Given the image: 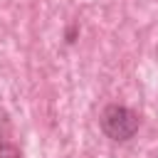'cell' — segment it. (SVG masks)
<instances>
[{"label":"cell","mask_w":158,"mask_h":158,"mask_svg":"<svg viewBox=\"0 0 158 158\" xmlns=\"http://www.w3.org/2000/svg\"><path fill=\"white\" fill-rule=\"evenodd\" d=\"M99 126L104 131L106 138L116 141V143H126L131 141L138 128H141V116L131 109V106H123V104H109L101 109L99 114Z\"/></svg>","instance_id":"cell-1"},{"label":"cell","mask_w":158,"mask_h":158,"mask_svg":"<svg viewBox=\"0 0 158 158\" xmlns=\"http://www.w3.org/2000/svg\"><path fill=\"white\" fill-rule=\"evenodd\" d=\"M0 158H22V151L12 141H0Z\"/></svg>","instance_id":"cell-2"},{"label":"cell","mask_w":158,"mask_h":158,"mask_svg":"<svg viewBox=\"0 0 158 158\" xmlns=\"http://www.w3.org/2000/svg\"><path fill=\"white\" fill-rule=\"evenodd\" d=\"M77 37H79V25H77V22L67 25V30H64V42H67V44H74Z\"/></svg>","instance_id":"cell-3"},{"label":"cell","mask_w":158,"mask_h":158,"mask_svg":"<svg viewBox=\"0 0 158 158\" xmlns=\"http://www.w3.org/2000/svg\"><path fill=\"white\" fill-rule=\"evenodd\" d=\"M5 133H7V123L0 118V141H5Z\"/></svg>","instance_id":"cell-4"}]
</instances>
